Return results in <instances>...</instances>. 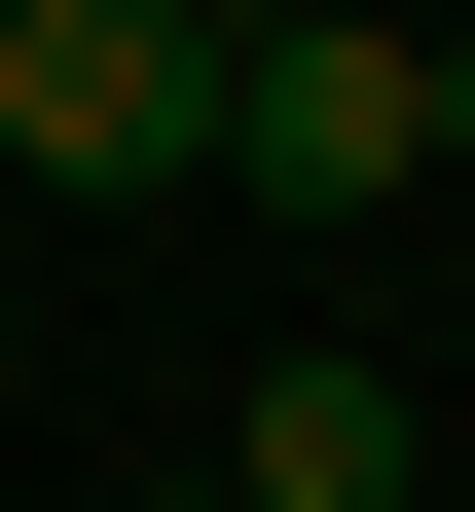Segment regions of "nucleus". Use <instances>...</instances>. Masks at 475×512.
<instances>
[{
    "label": "nucleus",
    "mask_w": 475,
    "mask_h": 512,
    "mask_svg": "<svg viewBox=\"0 0 475 512\" xmlns=\"http://www.w3.org/2000/svg\"><path fill=\"white\" fill-rule=\"evenodd\" d=\"M439 147H475V37H366V0H293V37L220 74V183L256 220H402Z\"/></svg>",
    "instance_id": "f257e3e1"
},
{
    "label": "nucleus",
    "mask_w": 475,
    "mask_h": 512,
    "mask_svg": "<svg viewBox=\"0 0 475 512\" xmlns=\"http://www.w3.org/2000/svg\"><path fill=\"white\" fill-rule=\"evenodd\" d=\"M0 147H37V183H220L183 0H0Z\"/></svg>",
    "instance_id": "f03ea898"
},
{
    "label": "nucleus",
    "mask_w": 475,
    "mask_h": 512,
    "mask_svg": "<svg viewBox=\"0 0 475 512\" xmlns=\"http://www.w3.org/2000/svg\"><path fill=\"white\" fill-rule=\"evenodd\" d=\"M439 439H402V366L366 330H293V366H220V512H402Z\"/></svg>",
    "instance_id": "7ed1b4c3"
},
{
    "label": "nucleus",
    "mask_w": 475,
    "mask_h": 512,
    "mask_svg": "<svg viewBox=\"0 0 475 512\" xmlns=\"http://www.w3.org/2000/svg\"><path fill=\"white\" fill-rule=\"evenodd\" d=\"M256 37H293V0H183V74H256Z\"/></svg>",
    "instance_id": "20e7f679"
},
{
    "label": "nucleus",
    "mask_w": 475,
    "mask_h": 512,
    "mask_svg": "<svg viewBox=\"0 0 475 512\" xmlns=\"http://www.w3.org/2000/svg\"><path fill=\"white\" fill-rule=\"evenodd\" d=\"M147 512H220V476H147Z\"/></svg>",
    "instance_id": "39448f33"
}]
</instances>
